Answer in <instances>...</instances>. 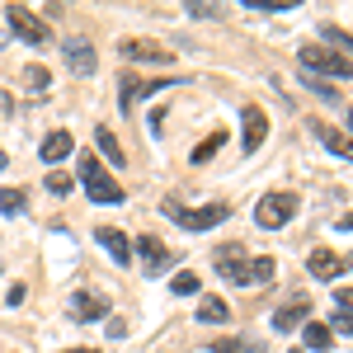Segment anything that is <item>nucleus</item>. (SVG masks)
<instances>
[{
	"label": "nucleus",
	"mask_w": 353,
	"mask_h": 353,
	"mask_svg": "<svg viewBox=\"0 0 353 353\" xmlns=\"http://www.w3.org/2000/svg\"><path fill=\"white\" fill-rule=\"evenodd\" d=\"M226 212H231L226 203H208V208H184V203H174V198L165 203V217H174L184 231H212V226L226 221Z\"/></svg>",
	"instance_id": "obj_1"
},
{
	"label": "nucleus",
	"mask_w": 353,
	"mask_h": 353,
	"mask_svg": "<svg viewBox=\"0 0 353 353\" xmlns=\"http://www.w3.org/2000/svg\"><path fill=\"white\" fill-rule=\"evenodd\" d=\"M81 184L90 189L94 203H123V184H118V179H113L94 156H81Z\"/></svg>",
	"instance_id": "obj_2"
},
{
	"label": "nucleus",
	"mask_w": 353,
	"mask_h": 353,
	"mask_svg": "<svg viewBox=\"0 0 353 353\" xmlns=\"http://www.w3.org/2000/svg\"><path fill=\"white\" fill-rule=\"evenodd\" d=\"M297 193H264L259 198V208H254V221L264 226V231H278V226H288V221L297 217Z\"/></svg>",
	"instance_id": "obj_3"
},
{
	"label": "nucleus",
	"mask_w": 353,
	"mask_h": 353,
	"mask_svg": "<svg viewBox=\"0 0 353 353\" xmlns=\"http://www.w3.org/2000/svg\"><path fill=\"white\" fill-rule=\"evenodd\" d=\"M301 66H306V71H325L334 81H349L353 76L349 57H339L334 48H321V43H306V48H301Z\"/></svg>",
	"instance_id": "obj_4"
},
{
	"label": "nucleus",
	"mask_w": 353,
	"mask_h": 353,
	"mask_svg": "<svg viewBox=\"0 0 353 353\" xmlns=\"http://www.w3.org/2000/svg\"><path fill=\"white\" fill-rule=\"evenodd\" d=\"M5 19H10V28H14L24 43H33V48H48V43H52V28L43 24L38 14H28L24 5H10V10H5Z\"/></svg>",
	"instance_id": "obj_5"
},
{
	"label": "nucleus",
	"mask_w": 353,
	"mask_h": 353,
	"mask_svg": "<svg viewBox=\"0 0 353 353\" xmlns=\"http://www.w3.org/2000/svg\"><path fill=\"white\" fill-rule=\"evenodd\" d=\"M241 118H245L241 123V146H245V156H254V151L269 141V113L264 109H245Z\"/></svg>",
	"instance_id": "obj_6"
},
{
	"label": "nucleus",
	"mask_w": 353,
	"mask_h": 353,
	"mask_svg": "<svg viewBox=\"0 0 353 353\" xmlns=\"http://www.w3.org/2000/svg\"><path fill=\"white\" fill-rule=\"evenodd\" d=\"M61 57H66V66H71L76 76H94V66H99V57H94V48H90L85 38H66V43H61Z\"/></svg>",
	"instance_id": "obj_7"
},
{
	"label": "nucleus",
	"mask_w": 353,
	"mask_h": 353,
	"mask_svg": "<svg viewBox=\"0 0 353 353\" xmlns=\"http://www.w3.org/2000/svg\"><path fill=\"white\" fill-rule=\"evenodd\" d=\"M137 254H141V273L156 278V273L170 269V250H165L156 236H137Z\"/></svg>",
	"instance_id": "obj_8"
},
{
	"label": "nucleus",
	"mask_w": 353,
	"mask_h": 353,
	"mask_svg": "<svg viewBox=\"0 0 353 353\" xmlns=\"http://www.w3.org/2000/svg\"><path fill=\"white\" fill-rule=\"evenodd\" d=\"M94 241L113 254V264H123V269L132 264V241L123 236V226H99V231H94Z\"/></svg>",
	"instance_id": "obj_9"
},
{
	"label": "nucleus",
	"mask_w": 353,
	"mask_h": 353,
	"mask_svg": "<svg viewBox=\"0 0 353 353\" xmlns=\"http://www.w3.org/2000/svg\"><path fill=\"white\" fill-rule=\"evenodd\" d=\"M217 273L226 278V283H241V288H245L250 264H245V250H241V245H226V250L217 254Z\"/></svg>",
	"instance_id": "obj_10"
},
{
	"label": "nucleus",
	"mask_w": 353,
	"mask_h": 353,
	"mask_svg": "<svg viewBox=\"0 0 353 353\" xmlns=\"http://www.w3.org/2000/svg\"><path fill=\"white\" fill-rule=\"evenodd\" d=\"M123 57H128V61H156V66H170V61H174V52H170V48H161V43H123Z\"/></svg>",
	"instance_id": "obj_11"
},
{
	"label": "nucleus",
	"mask_w": 353,
	"mask_h": 353,
	"mask_svg": "<svg viewBox=\"0 0 353 353\" xmlns=\"http://www.w3.org/2000/svg\"><path fill=\"white\" fill-rule=\"evenodd\" d=\"M306 269H311V278H321V283H330V278H339V273H344V259H339L334 250H311Z\"/></svg>",
	"instance_id": "obj_12"
},
{
	"label": "nucleus",
	"mask_w": 353,
	"mask_h": 353,
	"mask_svg": "<svg viewBox=\"0 0 353 353\" xmlns=\"http://www.w3.org/2000/svg\"><path fill=\"white\" fill-rule=\"evenodd\" d=\"M306 316H311V301L292 297L288 306H278V311H273V330H297V325H306Z\"/></svg>",
	"instance_id": "obj_13"
},
{
	"label": "nucleus",
	"mask_w": 353,
	"mask_h": 353,
	"mask_svg": "<svg viewBox=\"0 0 353 353\" xmlns=\"http://www.w3.org/2000/svg\"><path fill=\"white\" fill-rule=\"evenodd\" d=\"M71 151H76V137L61 128V132H48V137H43V151H38V156H43L48 165H61Z\"/></svg>",
	"instance_id": "obj_14"
},
{
	"label": "nucleus",
	"mask_w": 353,
	"mask_h": 353,
	"mask_svg": "<svg viewBox=\"0 0 353 353\" xmlns=\"http://www.w3.org/2000/svg\"><path fill=\"white\" fill-rule=\"evenodd\" d=\"M104 311H109V301L94 297V292H76L71 297V321H99Z\"/></svg>",
	"instance_id": "obj_15"
},
{
	"label": "nucleus",
	"mask_w": 353,
	"mask_h": 353,
	"mask_svg": "<svg viewBox=\"0 0 353 353\" xmlns=\"http://www.w3.org/2000/svg\"><path fill=\"white\" fill-rule=\"evenodd\" d=\"M170 81H137V76H123V109H132V104H141L146 94H156V90H165Z\"/></svg>",
	"instance_id": "obj_16"
},
{
	"label": "nucleus",
	"mask_w": 353,
	"mask_h": 353,
	"mask_svg": "<svg viewBox=\"0 0 353 353\" xmlns=\"http://www.w3.org/2000/svg\"><path fill=\"white\" fill-rule=\"evenodd\" d=\"M316 137L325 141V151H334V156L353 161V137H349V132H339V128H325V123H316Z\"/></svg>",
	"instance_id": "obj_17"
},
{
	"label": "nucleus",
	"mask_w": 353,
	"mask_h": 353,
	"mask_svg": "<svg viewBox=\"0 0 353 353\" xmlns=\"http://www.w3.org/2000/svg\"><path fill=\"white\" fill-rule=\"evenodd\" d=\"M301 339H306V349H311V353H325V349H334V330H330L325 321H306Z\"/></svg>",
	"instance_id": "obj_18"
},
{
	"label": "nucleus",
	"mask_w": 353,
	"mask_h": 353,
	"mask_svg": "<svg viewBox=\"0 0 353 353\" xmlns=\"http://www.w3.org/2000/svg\"><path fill=\"white\" fill-rule=\"evenodd\" d=\"M198 321H203V325H226V321H231V306L217 301V297H208L203 306H198Z\"/></svg>",
	"instance_id": "obj_19"
},
{
	"label": "nucleus",
	"mask_w": 353,
	"mask_h": 353,
	"mask_svg": "<svg viewBox=\"0 0 353 353\" xmlns=\"http://www.w3.org/2000/svg\"><path fill=\"white\" fill-rule=\"evenodd\" d=\"M94 146L104 151V161H109V165H128V156H123V146H118V137H113L109 128H99V132H94Z\"/></svg>",
	"instance_id": "obj_20"
},
{
	"label": "nucleus",
	"mask_w": 353,
	"mask_h": 353,
	"mask_svg": "<svg viewBox=\"0 0 353 353\" xmlns=\"http://www.w3.org/2000/svg\"><path fill=\"white\" fill-rule=\"evenodd\" d=\"M221 141H226V132H221V128H212V137H208V141H198V151H193L189 161H193V165H208V161L221 151Z\"/></svg>",
	"instance_id": "obj_21"
},
{
	"label": "nucleus",
	"mask_w": 353,
	"mask_h": 353,
	"mask_svg": "<svg viewBox=\"0 0 353 353\" xmlns=\"http://www.w3.org/2000/svg\"><path fill=\"white\" fill-rule=\"evenodd\" d=\"M208 349L212 353H264V344H254V339H217Z\"/></svg>",
	"instance_id": "obj_22"
},
{
	"label": "nucleus",
	"mask_w": 353,
	"mask_h": 353,
	"mask_svg": "<svg viewBox=\"0 0 353 353\" xmlns=\"http://www.w3.org/2000/svg\"><path fill=\"white\" fill-rule=\"evenodd\" d=\"M24 189H0V212H5V217H19V212H24Z\"/></svg>",
	"instance_id": "obj_23"
},
{
	"label": "nucleus",
	"mask_w": 353,
	"mask_h": 353,
	"mask_svg": "<svg viewBox=\"0 0 353 353\" xmlns=\"http://www.w3.org/2000/svg\"><path fill=\"white\" fill-rule=\"evenodd\" d=\"M250 283H254V288H264V283H273V259H269V254L250 264V278H245V288H250Z\"/></svg>",
	"instance_id": "obj_24"
},
{
	"label": "nucleus",
	"mask_w": 353,
	"mask_h": 353,
	"mask_svg": "<svg viewBox=\"0 0 353 353\" xmlns=\"http://www.w3.org/2000/svg\"><path fill=\"white\" fill-rule=\"evenodd\" d=\"M19 81H24L28 90H48V85H52V76H48L43 66H28V71H24V76H19Z\"/></svg>",
	"instance_id": "obj_25"
},
{
	"label": "nucleus",
	"mask_w": 353,
	"mask_h": 353,
	"mask_svg": "<svg viewBox=\"0 0 353 353\" xmlns=\"http://www.w3.org/2000/svg\"><path fill=\"white\" fill-rule=\"evenodd\" d=\"M48 193L66 198V193H71V174H66V170H52V174H48Z\"/></svg>",
	"instance_id": "obj_26"
},
{
	"label": "nucleus",
	"mask_w": 353,
	"mask_h": 353,
	"mask_svg": "<svg viewBox=\"0 0 353 353\" xmlns=\"http://www.w3.org/2000/svg\"><path fill=\"white\" fill-rule=\"evenodd\" d=\"M174 292L179 297H198V273H179L174 278Z\"/></svg>",
	"instance_id": "obj_27"
},
{
	"label": "nucleus",
	"mask_w": 353,
	"mask_h": 353,
	"mask_svg": "<svg viewBox=\"0 0 353 353\" xmlns=\"http://www.w3.org/2000/svg\"><path fill=\"white\" fill-rule=\"evenodd\" d=\"M330 43H339V48L353 57V38H349V33H339V28H325V48H330Z\"/></svg>",
	"instance_id": "obj_28"
},
{
	"label": "nucleus",
	"mask_w": 353,
	"mask_h": 353,
	"mask_svg": "<svg viewBox=\"0 0 353 353\" xmlns=\"http://www.w3.org/2000/svg\"><path fill=\"white\" fill-rule=\"evenodd\" d=\"M250 5H254V10H292L297 0H250Z\"/></svg>",
	"instance_id": "obj_29"
},
{
	"label": "nucleus",
	"mask_w": 353,
	"mask_h": 353,
	"mask_svg": "<svg viewBox=\"0 0 353 353\" xmlns=\"http://www.w3.org/2000/svg\"><path fill=\"white\" fill-rule=\"evenodd\" d=\"M330 330H344V334H353V316H349V311H339V316L330 321Z\"/></svg>",
	"instance_id": "obj_30"
},
{
	"label": "nucleus",
	"mask_w": 353,
	"mask_h": 353,
	"mask_svg": "<svg viewBox=\"0 0 353 353\" xmlns=\"http://www.w3.org/2000/svg\"><path fill=\"white\" fill-rule=\"evenodd\" d=\"M334 306H344V311L353 316V288H339V292H334Z\"/></svg>",
	"instance_id": "obj_31"
},
{
	"label": "nucleus",
	"mask_w": 353,
	"mask_h": 353,
	"mask_svg": "<svg viewBox=\"0 0 353 353\" xmlns=\"http://www.w3.org/2000/svg\"><path fill=\"white\" fill-rule=\"evenodd\" d=\"M189 14H198V19H208V14H217V5H203V0H193Z\"/></svg>",
	"instance_id": "obj_32"
},
{
	"label": "nucleus",
	"mask_w": 353,
	"mask_h": 353,
	"mask_svg": "<svg viewBox=\"0 0 353 353\" xmlns=\"http://www.w3.org/2000/svg\"><path fill=\"white\" fill-rule=\"evenodd\" d=\"M66 353H99V349H66Z\"/></svg>",
	"instance_id": "obj_33"
},
{
	"label": "nucleus",
	"mask_w": 353,
	"mask_h": 353,
	"mask_svg": "<svg viewBox=\"0 0 353 353\" xmlns=\"http://www.w3.org/2000/svg\"><path fill=\"white\" fill-rule=\"evenodd\" d=\"M0 170H5V151H0Z\"/></svg>",
	"instance_id": "obj_34"
},
{
	"label": "nucleus",
	"mask_w": 353,
	"mask_h": 353,
	"mask_svg": "<svg viewBox=\"0 0 353 353\" xmlns=\"http://www.w3.org/2000/svg\"><path fill=\"white\" fill-rule=\"evenodd\" d=\"M349 128H353V113H349Z\"/></svg>",
	"instance_id": "obj_35"
},
{
	"label": "nucleus",
	"mask_w": 353,
	"mask_h": 353,
	"mask_svg": "<svg viewBox=\"0 0 353 353\" xmlns=\"http://www.w3.org/2000/svg\"><path fill=\"white\" fill-rule=\"evenodd\" d=\"M349 269H353V259H349Z\"/></svg>",
	"instance_id": "obj_36"
},
{
	"label": "nucleus",
	"mask_w": 353,
	"mask_h": 353,
	"mask_svg": "<svg viewBox=\"0 0 353 353\" xmlns=\"http://www.w3.org/2000/svg\"><path fill=\"white\" fill-rule=\"evenodd\" d=\"M292 353H301V349H292Z\"/></svg>",
	"instance_id": "obj_37"
}]
</instances>
